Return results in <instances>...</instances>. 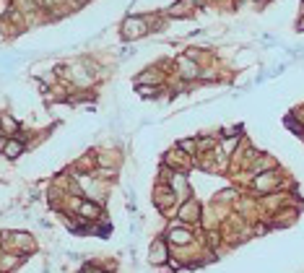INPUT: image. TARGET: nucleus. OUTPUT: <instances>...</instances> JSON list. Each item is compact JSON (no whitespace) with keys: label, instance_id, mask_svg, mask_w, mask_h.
<instances>
[{"label":"nucleus","instance_id":"obj_1","mask_svg":"<svg viewBox=\"0 0 304 273\" xmlns=\"http://www.w3.org/2000/svg\"><path fill=\"white\" fill-rule=\"evenodd\" d=\"M143 32H146V21L138 18V16H130L125 24H122V37H125V39H136V37L143 34Z\"/></svg>","mask_w":304,"mask_h":273},{"label":"nucleus","instance_id":"obj_2","mask_svg":"<svg viewBox=\"0 0 304 273\" xmlns=\"http://www.w3.org/2000/svg\"><path fill=\"white\" fill-rule=\"evenodd\" d=\"M177 65H180V76H182V78H187V81L200 78V68L195 65L190 57H180V60H177Z\"/></svg>","mask_w":304,"mask_h":273},{"label":"nucleus","instance_id":"obj_3","mask_svg":"<svg viewBox=\"0 0 304 273\" xmlns=\"http://www.w3.org/2000/svg\"><path fill=\"white\" fill-rule=\"evenodd\" d=\"M21 154H24V143H18V141H8L6 148H3V156H6V159H18Z\"/></svg>","mask_w":304,"mask_h":273},{"label":"nucleus","instance_id":"obj_4","mask_svg":"<svg viewBox=\"0 0 304 273\" xmlns=\"http://www.w3.org/2000/svg\"><path fill=\"white\" fill-rule=\"evenodd\" d=\"M190 237H192V234H190L187 229H172V232H169V239L175 242V245H185V242H190Z\"/></svg>","mask_w":304,"mask_h":273},{"label":"nucleus","instance_id":"obj_5","mask_svg":"<svg viewBox=\"0 0 304 273\" xmlns=\"http://www.w3.org/2000/svg\"><path fill=\"white\" fill-rule=\"evenodd\" d=\"M151 260H154V263L166 260V247H164V242H154V250H151Z\"/></svg>","mask_w":304,"mask_h":273},{"label":"nucleus","instance_id":"obj_6","mask_svg":"<svg viewBox=\"0 0 304 273\" xmlns=\"http://www.w3.org/2000/svg\"><path fill=\"white\" fill-rule=\"evenodd\" d=\"M0 125H3V133H6V135H13V133H16V128H18V125H16V120H13L11 115H6V112L0 115Z\"/></svg>","mask_w":304,"mask_h":273},{"label":"nucleus","instance_id":"obj_7","mask_svg":"<svg viewBox=\"0 0 304 273\" xmlns=\"http://www.w3.org/2000/svg\"><path fill=\"white\" fill-rule=\"evenodd\" d=\"M273 182H276V174H263V177L255 179V188L265 190V188H273Z\"/></svg>","mask_w":304,"mask_h":273},{"label":"nucleus","instance_id":"obj_8","mask_svg":"<svg viewBox=\"0 0 304 273\" xmlns=\"http://www.w3.org/2000/svg\"><path fill=\"white\" fill-rule=\"evenodd\" d=\"M156 91H159L156 86H141L138 94H141V97H156Z\"/></svg>","mask_w":304,"mask_h":273},{"label":"nucleus","instance_id":"obj_9","mask_svg":"<svg viewBox=\"0 0 304 273\" xmlns=\"http://www.w3.org/2000/svg\"><path fill=\"white\" fill-rule=\"evenodd\" d=\"M268 167H273V162H271V159H260V162L252 167L255 172H260V169H268Z\"/></svg>","mask_w":304,"mask_h":273},{"label":"nucleus","instance_id":"obj_10","mask_svg":"<svg viewBox=\"0 0 304 273\" xmlns=\"http://www.w3.org/2000/svg\"><path fill=\"white\" fill-rule=\"evenodd\" d=\"M180 146H182V148H187V151H192V148H195V143H192V141H182Z\"/></svg>","mask_w":304,"mask_h":273},{"label":"nucleus","instance_id":"obj_11","mask_svg":"<svg viewBox=\"0 0 304 273\" xmlns=\"http://www.w3.org/2000/svg\"><path fill=\"white\" fill-rule=\"evenodd\" d=\"M296 29H299V32H304V16L299 18V24H296Z\"/></svg>","mask_w":304,"mask_h":273}]
</instances>
